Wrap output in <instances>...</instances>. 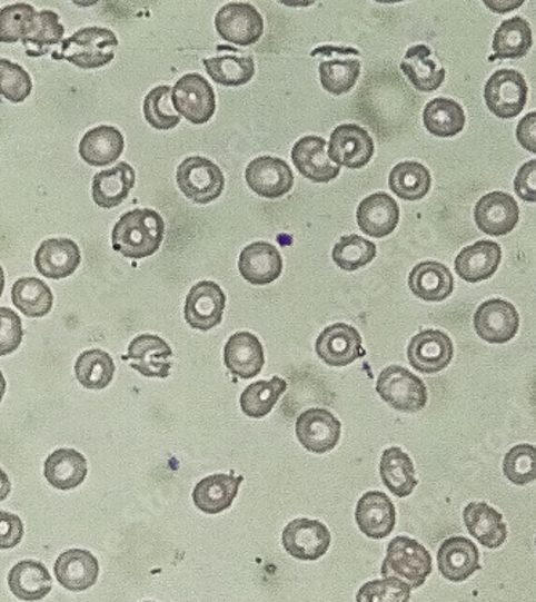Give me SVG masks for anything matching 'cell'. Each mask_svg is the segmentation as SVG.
<instances>
[{
    "mask_svg": "<svg viewBox=\"0 0 536 602\" xmlns=\"http://www.w3.org/2000/svg\"><path fill=\"white\" fill-rule=\"evenodd\" d=\"M246 184L259 197L278 199L295 187L291 166L275 156H259L246 168Z\"/></svg>",
    "mask_w": 536,
    "mask_h": 602,
    "instance_id": "5bb4252c",
    "label": "cell"
},
{
    "mask_svg": "<svg viewBox=\"0 0 536 602\" xmlns=\"http://www.w3.org/2000/svg\"><path fill=\"white\" fill-rule=\"evenodd\" d=\"M400 70L419 92H434L444 85L447 71L427 46H415L405 53Z\"/></svg>",
    "mask_w": 536,
    "mask_h": 602,
    "instance_id": "4dcf8cb0",
    "label": "cell"
},
{
    "mask_svg": "<svg viewBox=\"0 0 536 602\" xmlns=\"http://www.w3.org/2000/svg\"><path fill=\"white\" fill-rule=\"evenodd\" d=\"M238 270H240L241 277L251 285H270L281 277V254L271 243H251L240 254Z\"/></svg>",
    "mask_w": 536,
    "mask_h": 602,
    "instance_id": "cb8c5ba5",
    "label": "cell"
},
{
    "mask_svg": "<svg viewBox=\"0 0 536 602\" xmlns=\"http://www.w3.org/2000/svg\"><path fill=\"white\" fill-rule=\"evenodd\" d=\"M343 424L325 408H310L296 421V437L307 452L324 455L338 447Z\"/></svg>",
    "mask_w": 536,
    "mask_h": 602,
    "instance_id": "8fae6325",
    "label": "cell"
},
{
    "mask_svg": "<svg viewBox=\"0 0 536 602\" xmlns=\"http://www.w3.org/2000/svg\"><path fill=\"white\" fill-rule=\"evenodd\" d=\"M433 187L429 169L421 162H398L389 174V188L404 201H419Z\"/></svg>",
    "mask_w": 536,
    "mask_h": 602,
    "instance_id": "60d3db41",
    "label": "cell"
},
{
    "mask_svg": "<svg viewBox=\"0 0 536 602\" xmlns=\"http://www.w3.org/2000/svg\"><path fill=\"white\" fill-rule=\"evenodd\" d=\"M7 391V383L6 378H3L2 372H0V404H2L3 395H6Z\"/></svg>",
    "mask_w": 536,
    "mask_h": 602,
    "instance_id": "91938a15",
    "label": "cell"
},
{
    "mask_svg": "<svg viewBox=\"0 0 536 602\" xmlns=\"http://www.w3.org/2000/svg\"><path fill=\"white\" fill-rule=\"evenodd\" d=\"M118 36L111 29L89 27L79 29L61 42V49L52 53L53 60H67L81 70H97L115 60Z\"/></svg>",
    "mask_w": 536,
    "mask_h": 602,
    "instance_id": "7a4b0ae2",
    "label": "cell"
},
{
    "mask_svg": "<svg viewBox=\"0 0 536 602\" xmlns=\"http://www.w3.org/2000/svg\"><path fill=\"white\" fill-rule=\"evenodd\" d=\"M172 107L180 118L187 119L191 125H206L216 115V92L205 76L190 72L172 87Z\"/></svg>",
    "mask_w": 536,
    "mask_h": 602,
    "instance_id": "52a82bcc",
    "label": "cell"
},
{
    "mask_svg": "<svg viewBox=\"0 0 536 602\" xmlns=\"http://www.w3.org/2000/svg\"><path fill=\"white\" fill-rule=\"evenodd\" d=\"M143 115L148 125L158 130L179 126L180 116L172 107V87L158 86L148 92L143 101Z\"/></svg>",
    "mask_w": 536,
    "mask_h": 602,
    "instance_id": "c3c4849f",
    "label": "cell"
},
{
    "mask_svg": "<svg viewBox=\"0 0 536 602\" xmlns=\"http://www.w3.org/2000/svg\"><path fill=\"white\" fill-rule=\"evenodd\" d=\"M524 2H485L488 9L494 10L495 13L510 12L513 9L523 6Z\"/></svg>",
    "mask_w": 536,
    "mask_h": 602,
    "instance_id": "6f0895ef",
    "label": "cell"
},
{
    "mask_svg": "<svg viewBox=\"0 0 536 602\" xmlns=\"http://www.w3.org/2000/svg\"><path fill=\"white\" fill-rule=\"evenodd\" d=\"M219 57L202 61L214 82L224 87H241L255 78V58L242 56L231 47H219Z\"/></svg>",
    "mask_w": 536,
    "mask_h": 602,
    "instance_id": "d590c367",
    "label": "cell"
},
{
    "mask_svg": "<svg viewBox=\"0 0 536 602\" xmlns=\"http://www.w3.org/2000/svg\"><path fill=\"white\" fill-rule=\"evenodd\" d=\"M10 492H12V482H10L9 476L0 467V502H3L10 495Z\"/></svg>",
    "mask_w": 536,
    "mask_h": 602,
    "instance_id": "680465c9",
    "label": "cell"
},
{
    "mask_svg": "<svg viewBox=\"0 0 536 602\" xmlns=\"http://www.w3.org/2000/svg\"><path fill=\"white\" fill-rule=\"evenodd\" d=\"M3 288H6V274H3V268L0 267V297L3 295Z\"/></svg>",
    "mask_w": 536,
    "mask_h": 602,
    "instance_id": "94428289",
    "label": "cell"
},
{
    "mask_svg": "<svg viewBox=\"0 0 536 602\" xmlns=\"http://www.w3.org/2000/svg\"><path fill=\"white\" fill-rule=\"evenodd\" d=\"M286 389L288 383L280 376H274L270 381H256L242 391L240 397L242 413L249 418H264L278 404Z\"/></svg>",
    "mask_w": 536,
    "mask_h": 602,
    "instance_id": "ee69618b",
    "label": "cell"
},
{
    "mask_svg": "<svg viewBox=\"0 0 536 602\" xmlns=\"http://www.w3.org/2000/svg\"><path fill=\"white\" fill-rule=\"evenodd\" d=\"M145 602H155V601H145Z\"/></svg>",
    "mask_w": 536,
    "mask_h": 602,
    "instance_id": "6125c7cd",
    "label": "cell"
},
{
    "mask_svg": "<svg viewBox=\"0 0 536 602\" xmlns=\"http://www.w3.org/2000/svg\"><path fill=\"white\" fill-rule=\"evenodd\" d=\"M411 586L404 580L387 576L365 583L357 593V602H409Z\"/></svg>",
    "mask_w": 536,
    "mask_h": 602,
    "instance_id": "816d5d0a",
    "label": "cell"
},
{
    "mask_svg": "<svg viewBox=\"0 0 536 602\" xmlns=\"http://www.w3.org/2000/svg\"><path fill=\"white\" fill-rule=\"evenodd\" d=\"M170 357L172 349L162 337L140 335L129 344L128 355L122 358L147 378H168Z\"/></svg>",
    "mask_w": 536,
    "mask_h": 602,
    "instance_id": "7402d4cb",
    "label": "cell"
},
{
    "mask_svg": "<svg viewBox=\"0 0 536 602\" xmlns=\"http://www.w3.org/2000/svg\"><path fill=\"white\" fill-rule=\"evenodd\" d=\"M64 27L60 23V17L52 10H42L36 18L34 29L24 38L23 46L27 56L38 58L50 53V49L57 43L64 41Z\"/></svg>",
    "mask_w": 536,
    "mask_h": 602,
    "instance_id": "f6af8a7d",
    "label": "cell"
},
{
    "mask_svg": "<svg viewBox=\"0 0 536 602\" xmlns=\"http://www.w3.org/2000/svg\"><path fill=\"white\" fill-rule=\"evenodd\" d=\"M331 532L315 519H295L282 531L281 543L289 556L299 561H318L331 545Z\"/></svg>",
    "mask_w": 536,
    "mask_h": 602,
    "instance_id": "30bf717a",
    "label": "cell"
},
{
    "mask_svg": "<svg viewBox=\"0 0 536 602\" xmlns=\"http://www.w3.org/2000/svg\"><path fill=\"white\" fill-rule=\"evenodd\" d=\"M60 585L72 593L92 589L100 575L99 560L87 550H68L53 565Z\"/></svg>",
    "mask_w": 536,
    "mask_h": 602,
    "instance_id": "4316f807",
    "label": "cell"
},
{
    "mask_svg": "<svg viewBox=\"0 0 536 602\" xmlns=\"http://www.w3.org/2000/svg\"><path fill=\"white\" fill-rule=\"evenodd\" d=\"M463 519L470 535L488 550H496L508 539V527L502 514L487 503H469Z\"/></svg>",
    "mask_w": 536,
    "mask_h": 602,
    "instance_id": "836d02e7",
    "label": "cell"
},
{
    "mask_svg": "<svg viewBox=\"0 0 536 602\" xmlns=\"http://www.w3.org/2000/svg\"><path fill=\"white\" fill-rule=\"evenodd\" d=\"M34 266L42 277L63 280L81 266V249L70 238L46 239L36 251Z\"/></svg>",
    "mask_w": 536,
    "mask_h": 602,
    "instance_id": "44dd1931",
    "label": "cell"
},
{
    "mask_svg": "<svg viewBox=\"0 0 536 602\" xmlns=\"http://www.w3.org/2000/svg\"><path fill=\"white\" fill-rule=\"evenodd\" d=\"M115 361L108 352L90 349L79 355L75 365L76 379L86 389L101 391L115 378Z\"/></svg>",
    "mask_w": 536,
    "mask_h": 602,
    "instance_id": "7bdbcfd3",
    "label": "cell"
},
{
    "mask_svg": "<svg viewBox=\"0 0 536 602\" xmlns=\"http://www.w3.org/2000/svg\"><path fill=\"white\" fill-rule=\"evenodd\" d=\"M517 141L528 154L536 155V111L528 112L520 119L516 129Z\"/></svg>",
    "mask_w": 536,
    "mask_h": 602,
    "instance_id": "9f6ffc18",
    "label": "cell"
},
{
    "mask_svg": "<svg viewBox=\"0 0 536 602\" xmlns=\"http://www.w3.org/2000/svg\"><path fill=\"white\" fill-rule=\"evenodd\" d=\"M89 464L82 453L72 448H58L43 464V476L57 491H72L86 481Z\"/></svg>",
    "mask_w": 536,
    "mask_h": 602,
    "instance_id": "1f68e13d",
    "label": "cell"
},
{
    "mask_svg": "<svg viewBox=\"0 0 536 602\" xmlns=\"http://www.w3.org/2000/svg\"><path fill=\"white\" fill-rule=\"evenodd\" d=\"M381 574L384 579L394 576V579L404 580L411 590L421 589L427 576L433 574V556L416 540L409 536H397L387 545Z\"/></svg>",
    "mask_w": 536,
    "mask_h": 602,
    "instance_id": "3957f363",
    "label": "cell"
},
{
    "mask_svg": "<svg viewBox=\"0 0 536 602\" xmlns=\"http://www.w3.org/2000/svg\"><path fill=\"white\" fill-rule=\"evenodd\" d=\"M311 58H320L318 72L321 87L332 96L349 93L360 78V52L353 47H317L311 50Z\"/></svg>",
    "mask_w": 536,
    "mask_h": 602,
    "instance_id": "277c9868",
    "label": "cell"
},
{
    "mask_svg": "<svg viewBox=\"0 0 536 602\" xmlns=\"http://www.w3.org/2000/svg\"><path fill=\"white\" fill-rule=\"evenodd\" d=\"M375 155V141L367 129L358 125H343L332 130L328 158L339 168L361 169Z\"/></svg>",
    "mask_w": 536,
    "mask_h": 602,
    "instance_id": "7c38bea8",
    "label": "cell"
},
{
    "mask_svg": "<svg viewBox=\"0 0 536 602\" xmlns=\"http://www.w3.org/2000/svg\"><path fill=\"white\" fill-rule=\"evenodd\" d=\"M217 34L235 46H255L264 34V18L252 3L230 2L216 14Z\"/></svg>",
    "mask_w": 536,
    "mask_h": 602,
    "instance_id": "9c48e42d",
    "label": "cell"
},
{
    "mask_svg": "<svg viewBox=\"0 0 536 602\" xmlns=\"http://www.w3.org/2000/svg\"><path fill=\"white\" fill-rule=\"evenodd\" d=\"M520 210L516 199L505 191H492L477 201L474 220L490 237L508 235L519 224Z\"/></svg>",
    "mask_w": 536,
    "mask_h": 602,
    "instance_id": "e0dca14e",
    "label": "cell"
},
{
    "mask_svg": "<svg viewBox=\"0 0 536 602\" xmlns=\"http://www.w3.org/2000/svg\"><path fill=\"white\" fill-rule=\"evenodd\" d=\"M379 474L384 487L394 493L398 499H407L418 485L415 464L400 447L384 450Z\"/></svg>",
    "mask_w": 536,
    "mask_h": 602,
    "instance_id": "74e56055",
    "label": "cell"
},
{
    "mask_svg": "<svg viewBox=\"0 0 536 602\" xmlns=\"http://www.w3.org/2000/svg\"><path fill=\"white\" fill-rule=\"evenodd\" d=\"M355 521L368 539H386L397 525L396 504L384 492H367L358 500Z\"/></svg>",
    "mask_w": 536,
    "mask_h": 602,
    "instance_id": "d6986e66",
    "label": "cell"
},
{
    "mask_svg": "<svg viewBox=\"0 0 536 602\" xmlns=\"http://www.w3.org/2000/svg\"><path fill=\"white\" fill-rule=\"evenodd\" d=\"M9 589L21 601H41L52 591V576L39 561L18 562L9 574Z\"/></svg>",
    "mask_w": 536,
    "mask_h": 602,
    "instance_id": "8d00e7d4",
    "label": "cell"
},
{
    "mask_svg": "<svg viewBox=\"0 0 536 602\" xmlns=\"http://www.w3.org/2000/svg\"><path fill=\"white\" fill-rule=\"evenodd\" d=\"M224 362L230 373L238 378L252 379L262 372L266 354L257 336L249 332H240L227 341Z\"/></svg>",
    "mask_w": 536,
    "mask_h": 602,
    "instance_id": "83f0119b",
    "label": "cell"
},
{
    "mask_svg": "<svg viewBox=\"0 0 536 602\" xmlns=\"http://www.w3.org/2000/svg\"><path fill=\"white\" fill-rule=\"evenodd\" d=\"M32 81L29 72L14 61L0 58V96L12 103H21L31 96Z\"/></svg>",
    "mask_w": 536,
    "mask_h": 602,
    "instance_id": "f907efd6",
    "label": "cell"
},
{
    "mask_svg": "<svg viewBox=\"0 0 536 602\" xmlns=\"http://www.w3.org/2000/svg\"><path fill=\"white\" fill-rule=\"evenodd\" d=\"M379 397L401 413H418L427 405V387L419 376L404 366L384 368L376 383Z\"/></svg>",
    "mask_w": 536,
    "mask_h": 602,
    "instance_id": "8992f818",
    "label": "cell"
},
{
    "mask_svg": "<svg viewBox=\"0 0 536 602\" xmlns=\"http://www.w3.org/2000/svg\"><path fill=\"white\" fill-rule=\"evenodd\" d=\"M455 347L447 333L424 329L409 341L407 357L409 365L424 375H436L451 364Z\"/></svg>",
    "mask_w": 536,
    "mask_h": 602,
    "instance_id": "4fadbf2b",
    "label": "cell"
},
{
    "mask_svg": "<svg viewBox=\"0 0 536 602\" xmlns=\"http://www.w3.org/2000/svg\"><path fill=\"white\" fill-rule=\"evenodd\" d=\"M13 306L29 318H42L53 307L52 289L34 277L20 278L12 288Z\"/></svg>",
    "mask_w": 536,
    "mask_h": 602,
    "instance_id": "b9f144b4",
    "label": "cell"
},
{
    "mask_svg": "<svg viewBox=\"0 0 536 602\" xmlns=\"http://www.w3.org/2000/svg\"><path fill=\"white\" fill-rule=\"evenodd\" d=\"M24 536L23 521L17 514L0 511V550H12Z\"/></svg>",
    "mask_w": 536,
    "mask_h": 602,
    "instance_id": "db71d44e",
    "label": "cell"
},
{
    "mask_svg": "<svg viewBox=\"0 0 536 602\" xmlns=\"http://www.w3.org/2000/svg\"><path fill=\"white\" fill-rule=\"evenodd\" d=\"M517 308L505 299H488L474 314V329L488 344H506L519 332Z\"/></svg>",
    "mask_w": 536,
    "mask_h": 602,
    "instance_id": "9a60e30c",
    "label": "cell"
},
{
    "mask_svg": "<svg viewBox=\"0 0 536 602\" xmlns=\"http://www.w3.org/2000/svg\"><path fill=\"white\" fill-rule=\"evenodd\" d=\"M488 110L499 119H513L524 111L528 99V86L516 70H498L488 79L484 89Z\"/></svg>",
    "mask_w": 536,
    "mask_h": 602,
    "instance_id": "ba28073f",
    "label": "cell"
},
{
    "mask_svg": "<svg viewBox=\"0 0 536 602\" xmlns=\"http://www.w3.org/2000/svg\"><path fill=\"white\" fill-rule=\"evenodd\" d=\"M437 565L444 579L455 583L466 582L480 571V553L469 539L451 536L438 547Z\"/></svg>",
    "mask_w": 536,
    "mask_h": 602,
    "instance_id": "603a6c76",
    "label": "cell"
},
{
    "mask_svg": "<svg viewBox=\"0 0 536 602\" xmlns=\"http://www.w3.org/2000/svg\"><path fill=\"white\" fill-rule=\"evenodd\" d=\"M125 136L113 126L90 129L79 144L82 161L93 168L113 165L125 151Z\"/></svg>",
    "mask_w": 536,
    "mask_h": 602,
    "instance_id": "d6a6232c",
    "label": "cell"
},
{
    "mask_svg": "<svg viewBox=\"0 0 536 602\" xmlns=\"http://www.w3.org/2000/svg\"><path fill=\"white\" fill-rule=\"evenodd\" d=\"M534 46V36L527 20L523 17H514L503 21L494 36V52L490 58L495 60H519L527 56Z\"/></svg>",
    "mask_w": 536,
    "mask_h": 602,
    "instance_id": "f35d334b",
    "label": "cell"
},
{
    "mask_svg": "<svg viewBox=\"0 0 536 602\" xmlns=\"http://www.w3.org/2000/svg\"><path fill=\"white\" fill-rule=\"evenodd\" d=\"M177 185L197 205H209L222 195L226 177L211 159L190 156L177 168Z\"/></svg>",
    "mask_w": 536,
    "mask_h": 602,
    "instance_id": "5b68a950",
    "label": "cell"
},
{
    "mask_svg": "<svg viewBox=\"0 0 536 602\" xmlns=\"http://www.w3.org/2000/svg\"><path fill=\"white\" fill-rule=\"evenodd\" d=\"M227 296L216 282H199L185 300V320L198 332H209L222 323Z\"/></svg>",
    "mask_w": 536,
    "mask_h": 602,
    "instance_id": "2e32d148",
    "label": "cell"
},
{
    "mask_svg": "<svg viewBox=\"0 0 536 602\" xmlns=\"http://www.w3.org/2000/svg\"><path fill=\"white\" fill-rule=\"evenodd\" d=\"M535 547H536V539H535Z\"/></svg>",
    "mask_w": 536,
    "mask_h": 602,
    "instance_id": "be15d7a7",
    "label": "cell"
},
{
    "mask_svg": "<svg viewBox=\"0 0 536 602\" xmlns=\"http://www.w3.org/2000/svg\"><path fill=\"white\" fill-rule=\"evenodd\" d=\"M136 185V170L128 162H118L115 168L96 174L92 182L93 203L103 209H113L128 199Z\"/></svg>",
    "mask_w": 536,
    "mask_h": 602,
    "instance_id": "e575fe53",
    "label": "cell"
},
{
    "mask_svg": "<svg viewBox=\"0 0 536 602\" xmlns=\"http://www.w3.org/2000/svg\"><path fill=\"white\" fill-rule=\"evenodd\" d=\"M503 251L498 243L480 239L466 246L456 256L455 270L463 282L480 283L494 277L502 264Z\"/></svg>",
    "mask_w": 536,
    "mask_h": 602,
    "instance_id": "484cf974",
    "label": "cell"
},
{
    "mask_svg": "<svg viewBox=\"0 0 536 602\" xmlns=\"http://www.w3.org/2000/svg\"><path fill=\"white\" fill-rule=\"evenodd\" d=\"M23 322L9 307H0V357L13 354L23 343Z\"/></svg>",
    "mask_w": 536,
    "mask_h": 602,
    "instance_id": "f5cc1de1",
    "label": "cell"
},
{
    "mask_svg": "<svg viewBox=\"0 0 536 602\" xmlns=\"http://www.w3.org/2000/svg\"><path fill=\"white\" fill-rule=\"evenodd\" d=\"M408 286L409 292L419 299L441 303L453 295L455 278L444 264L424 260L409 272Z\"/></svg>",
    "mask_w": 536,
    "mask_h": 602,
    "instance_id": "f1b7e54d",
    "label": "cell"
},
{
    "mask_svg": "<svg viewBox=\"0 0 536 602\" xmlns=\"http://www.w3.org/2000/svg\"><path fill=\"white\" fill-rule=\"evenodd\" d=\"M166 223L153 209H133L122 214L111 234L116 253L128 259L153 256L165 241Z\"/></svg>",
    "mask_w": 536,
    "mask_h": 602,
    "instance_id": "6da1fadb",
    "label": "cell"
},
{
    "mask_svg": "<svg viewBox=\"0 0 536 602\" xmlns=\"http://www.w3.org/2000/svg\"><path fill=\"white\" fill-rule=\"evenodd\" d=\"M514 191L517 198L525 203H536V159L525 162L517 170L516 179H514Z\"/></svg>",
    "mask_w": 536,
    "mask_h": 602,
    "instance_id": "11a10c76",
    "label": "cell"
},
{
    "mask_svg": "<svg viewBox=\"0 0 536 602\" xmlns=\"http://www.w3.org/2000/svg\"><path fill=\"white\" fill-rule=\"evenodd\" d=\"M242 481H245L242 476H228V474H212L202 478L191 495L195 506L209 516L224 513L237 499Z\"/></svg>",
    "mask_w": 536,
    "mask_h": 602,
    "instance_id": "f546056e",
    "label": "cell"
},
{
    "mask_svg": "<svg viewBox=\"0 0 536 602\" xmlns=\"http://www.w3.org/2000/svg\"><path fill=\"white\" fill-rule=\"evenodd\" d=\"M423 122L433 136L448 139L463 132L466 115L458 101L438 97L430 100L424 108Z\"/></svg>",
    "mask_w": 536,
    "mask_h": 602,
    "instance_id": "ab89813d",
    "label": "cell"
},
{
    "mask_svg": "<svg viewBox=\"0 0 536 602\" xmlns=\"http://www.w3.org/2000/svg\"><path fill=\"white\" fill-rule=\"evenodd\" d=\"M378 249L375 243L358 235H347L332 248V260L344 272H355L375 260Z\"/></svg>",
    "mask_w": 536,
    "mask_h": 602,
    "instance_id": "bcb514c9",
    "label": "cell"
},
{
    "mask_svg": "<svg viewBox=\"0 0 536 602\" xmlns=\"http://www.w3.org/2000/svg\"><path fill=\"white\" fill-rule=\"evenodd\" d=\"M297 172L315 184H328L338 179L339 166L328 158L326 140L317 136H307L297 140L291 151Z\"/></svg>",
    "mask_w": 536,
    "mask_h": 602,
    "instance_id": "ffe728a7",
    "label": "cell"
},
{
    "mask_svg": "<svg viewBox=\"0 0 536 602\" xmlns=\"http://www.w3.org/2000/svg\"><path fill=\"white\" fill-rule=\"evenodd\" d=\"M315 351L321 362L336 368L354 364L364 355L360 333L347 323H335L325 328L318 336Z\"/></svg>",
    "mask_w": 536,
    "mask_h": 602,
    "instance_id": "ac0fdd59",
    "label": "cell"
},
{
    "mask_svg": "<svg viewBox=\"0 0 536 602\" xmlns=\"http://www.w3.org/2000/svg\"><path fill=\"white\" fill-rule=\"evenodd\" d=\"M503 473L514 485H527L536 481V447L530 444L516 445L506 453Z\"/></svg>",
    "mask_w": 536,
    "mask_h": 602,
    "instance_id": "681fc988",
    "label": "cell"
},
{
    "mask_svg": "<svg viewBox=\"0 0 536 602\" xmlns=\"http://www.w3.org/2000/svg\"><path fill=\"white\" fill-rule=\"evenodd\" d=\"M400 223V208L390 195H369L357 208L358 228L371 238L389 237Z\"/></svg>",
    "mask_w": 536,
    "mask_h": 602,
    "instance_id": "d4e9b609",
    "label": "cell"
},
{
    "mask_svg": "<svg viewBox=\"0 0 536 602\" xmlns=\"http://www.w3.org/2000/svg\"><path fill=\"white\" fill-rule=\"evenodd\" d=\"M38 13L29 3L18 2L0 10V42H21L34 29Z\"/></svg>",
    "mask_w": 536,
    "mask_h": 602,
    "instance_id": "7dc6e473",
    "label": "cell"
}]
</instances>
